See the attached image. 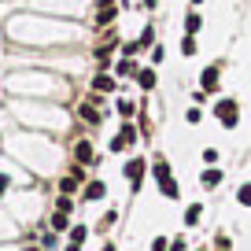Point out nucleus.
<instances>
[{"mask_svg":"<svg viewBox=\"0 0 251 251\" xmlns=\"http://www.w3.org/2000/svg\"><path fill=\"white\" fill-rule=\"evenodd\" d=\"M214 115H218V122L226 126V129H233V126L240 122V107H236V100H218Z\"/></svg>","mask_w":251,"mask_h":251,"instance_id":"obj_1","label":"nucleus"},{"mask_svg":"<svg viewBox=\"0 0 251 251\" xmlns=\"http://www.w3.org/2000/svg\"><path fill=\"white\" fill-rule=\"evenodd\" d=\"M144 170H148V166H144V159H141V155H137V159H129V163H126V177L133 181V188H141V185H137V181L144 177Z\"/></svg>","mask_w":251,"mask_h":251,"instance_id":"obj_2","label":"nucleus"},{"mask_svg":"<svg viewBox=\"0 0 251 251\" xmlns=\"http://www.w3.org/2000/svg\"><path fill=\"white\" fill-rule=\"evenodd\" d=\"M133 141H137V129H133V126H122V133L111 141V151H122L126 144H133Z\"/></svg>","mask_w":251,"mask_h":251,"instance_id":"obj_3","label":"nucleus"},{"mask_svg":"<svg viewBox=\"0 0 251 251\" xmlns=\"http://www.w3.org/2000/svg\"><path fill=\"white\" fill-rule=\"evenodd\" d=\"M115 15H118L115 0H100V11H96V23H100V26H107V23H111Z\"/></svg>","mask_w":251,"mask_h":251,"instance_id":"obj_4","label":"nucleus"},{"mask_svg":"<svg viewBox=\"0 0 251 251\" xmlns=\"http://www.w3.org/2000/svg\"><path fill=\"white\" fill-rule=\"evenodd\" d=\"M78 118H81V122H89V126H96V122H100V111H96V103H93V100L81 103V107H78Z\"/></svg>","mask_w":251,"mask_h":251,"instance_id":"obj_5","label":"nucleus"},{"mask_svg":"<svg viewBox=\"0 0 251 251\" xmlns=\"http://www.w3.org/2000/svg\"><path fill=\"white\" fill-rule=\"evenodd\" d=\"M74 159H78V163H96L93 144H89V141H78V144H74Z\"/></svg>","mask_w":251,"mask_h":251,"instance_id":"obj_6","label":"nucleus"},{"mask_svg":"<svg viewBox=\"0 0 251 251\" xmlns=\"http://www.w3.org/2000/svg\"><path fill=\"white\" fill-rule=\"evenodd\" d=\"M200 85H203V93H214V89H218V67H207L203 78H200Z\"/></svg>","mask_w":251,"mask_h":251,"instance_id":"obj_7","label":"nucleus"},{"mask_svg":"<svg viewBox=\"0 0 251 251\" xmlns=\"http://www.w3.org/2000/svg\"><path fill=\"white\" fill-rule=\"evenodd\" d=\"M93 89H96V93H111V89H115V78H111V74H96Z\"/></svg>","mask_w":251,"mask_h":251,"instance_id":"obj_8","label":"nucleus"},{"mask_svg":"<svg viewBox=\"0 0 251 251\" xmlns=\"http://www.w3.org/2000/svg\"><path fill=\"white\" fill-rule=\"evenodd\" d=\"M151 174L159 177V185H163V181H170V163H166V159H159V163L151 166Z\"/></svg>","mask_w":251,"mask_h":251,"instance_id":"obj_9","label":"nucleus"},{"mask_svg":"<svg viewBox=\"0 0 251 251\" xmlns=\"http://www.w3.org/2000/svg\"><path fill=\"white\" fill-rule=\"evenodd\" d=\"M103 181H89V188H85V200H103Z\"/></svg>","mask_w":251,"mask_h":251,"instance_id":"obj_10","label":"nucleus"},{"mask_svg":"<svg viewBox=\"0 0 251 251\" xmlns=\"http://www.w3.org/2000/svg\"><path fill=\"white\" fill-rule=\"evenodd\" d=\"M137 85L141 89H155V71H137Z\"/></svg>","mask_w":251,"mask_h":251,"instance_id":"obj_11","label":"nucleus"},{"mask_svg":"<svg viewBox=\"0 0 251 251\" xmlns=\"http://www.w3.org/2000/svg\"><path fill=\"white\" fill-rule=\"evenodd\" d=\"M200 26H203L200 11H188V19H185V30H188V33H200Z\"/></svg>","mask_w":251,"mask_h":251,"instance_id":"obj_12","label":"nucleus"},{"mask_svg":"<svg viewBox=\"0 0 251 251\" xmlns=\"http://www.w3.org/2000/svg\"><path fill=\"white\" fill-rule=\"evenodd\" d=\"M200 214H203V207H200V203H192V207L185 211V222H188V226H196V222H200Z\"/></svg>","mask_w":251,"mask_h":251,"instance_id":"obj_13","label":"nucleus"},{"mask_svg":"<svg viewBox=\"0 0 251 251\" xmlns=\"http://www.w3.org/2000/svg\"><path fill=\"white\" fill-rule=\"evenodd\" d=\"M181 52H185V55H196V33H188V37L181 41Z\"/></svg>","mask_w":251,"mask_h":251,"instance_id":"obj_14","label":"nucleus"},{"mask_svg":"<svg viewBox=\"0 0 251 251\" xmlns=\"http://www.w3.org/2000/svg\"><path fill=\"white\" fill-rule=\"evenodd\" d=\"M74 188H78V177H63L59 181V192H63V196H71Z\"/></svg>","mask_w":251,"mask_h":251,"instance_id":"obj_15","label":"nucleus"},{"mask_svg":"<svg viewBox=\"0 0 251 251\" xmlns=\"http://www.w3.org/2000/svg\"><path fill=\"white\" fill-rule=\"evenodd\" d=\"M52 229H55V233H63V229H67V211L52 214Z\"/></svg>","mask_w":251,"mask_h":251,"instance_id":"obj_16","label":"nucleus"},{"mask_svg":"<svg viewBox=\"0 0 251 251\" xmlns=\"http://www.w3.org/2000/svg\"><path fill=\"white\" fill-rule=\"evenodd\" d=\"M218 181H222V174H218V170H207V174H203V185H207V188H214Z\"/></svg>","mask_w":251,"mask_h":251,"instance_id":"obj_17","label":"nucleus"},{"mask_svg":"<svg viewBox=\"0 0 251 251\" xmlns=\"http://www.w3.org/2000/svg\"><path fill=\"white\" fill-rule=\"evenodd\" d=\"M85 233H89L85 226H74V229H71V244H81V240H85Z\"/></svg>","mask_w":251,"mask_h":251,"instance_id":"obj_18","label":"nucleus"},{"mask_svg":"<svg viewBox=\"0 0 251 251\" xmlns=\"http://www.w3.org/2000/svg\"><path fill=\"white\" fill-rule=\"evenodd\" d=\"M236 200H240V203H244V207H251V185H244V188H240V192H236Z\"/></svg>","mask_w":251,"mask_h":251,"instance_id":"obj_19","label":"nucleus"},{"mask_svg":"<svg viewBox=\"0 0 251 251\" xmlns=\"http://www.w3.org/2000/svg\"><path fill=\"white\" fill-rule=\"evenodd\" d=\"M133 71H137L133 59H122V63H118V74H133Z\"/></svg>","mask_w":251,"mask_h":251,"instance_id":"obj_20","label":"nucleus"},{"mask_svg":"<svg viewBox=\"0 0 251 251\" xmlns=\"http://www.w3.org/2000/svg\"><path fill=\"white\" fill-rule=\"evenodd\" d=\"M151 37H155V33H151V26H148V30H144L141 37H137V45H141V48H148V45H151Z\"/></svg>","mask_w":251,"mask_h":251,"instance_id":"obj_21","label":"nucleus"},{"mask_svg":"<svg viewBox=\"0 0 251 251\" xmlns=\"http://www.w3.org/2000/svg\"><path fill=\"white\" fill-rule=\"evenodd\" d=\"M170 248V240H166V236H155V240H151V251H166Z\"/></svg>","mask_w":251,"mask_h":251,"instance_id":"obj_22","label":"nucleus"},{"mask_svg":"<svg viewBox=\"0 0 251 251\" xmlns=\"http://www.w3.org/2000/svg\"><path fill=\"white\" fill-rule=\"evenodd\" d=\"M214 251H229V236H218V240H214Z\"/></svg>","mask_w":251,"mask_h":251,"instance_id":"obj_23","label":"nucleus"},{"mask_svg":"<svg viewBox=\"0 0 251 251\" xmlns=\"http://www.w3.org/2000/svg\"><path fill=\"white\" fill-rule=\"evenodd\" d=\"M170 251H188V248H185V240H181V236H177V240L170 244Z\"/></svg>","mask_w":251,"mask_h":251,"instance_id":"obj_24","label":"nucleus"},{"mask_svg":"<svg viewBox=\"0 0 251 251\" xmlns=\"http://www.w3.org/2000/svg\"><path fill=\"white\" fill-rule=\"evenodd\" d=\"M4 192H8V177H4V174H0V196H4Z\"/></svg>","mask_w":251,"mask_h":251,"instance_id":"obj_25","label":"nucleus"},{"mask_svg":"<svg viewBox=\"0 0 251 251\" xmlns=\"http://www.w3.org/2000/svg\"><path fill=\"white\" fill-rule=\"evenodd\" d=\"M63 251H81V244H67V248H63Z\"/></svg>","mask_w":251,"mask_h":251,"instance_id":"obj_26","label":"nucleus"},{"mask_svg":"<svg viewBox=\"0 0 251 251\" xmlns=\"http://www.w3.org/2000/svg\"><path fill=\"white\" fill-rule=\"evenodd\" d=\"M26 251H37V248H26Z\"/></svg>","mask_w":251,"mask_h":251,"instance_id":"obj_27","label":"nucleus"},{"mask_svg":"<svg viewBox=\"0 0 251 251\" xmlns=\"http://www.w3.org/2000/svg\"><path fill=\"white\" fill-rule=\"evenodd\" d=\"M200 251H203V248H200Z\"/></svg>","mask_w":251,"mask_h":251,"instance_id":"obj_28","label":"nucleus"}]
</instances>
